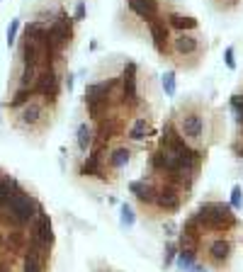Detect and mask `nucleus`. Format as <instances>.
I'll list each match as a JSON object with an SVG mask.
<instances>
[{"instance_id":"17","label":"nucleus","mask_w":243,"mask_h":272,"mask_svg":"<svg viewBox=\"0 0 243 272\" xmlns=\"http://www.w3.org/2000/svg\"><path fill=\"white\" fill-rule=\"evenodd\" d=\"M161 85H163V90H166L168 98H173L177 93V83H175V71H168V73H163V80H161Z\"/></svg>"},{"instance_id":"6","label":"nucleus","mask_w":243,"mask_h":272,"mask_svg":"<svg viewBox=\"0 0 243 272\" xmlns=\"http://www.w3.org/2000/svg\"><path fill=\"white\" fill-rule=\"evenodd\" d=\"M233 258V240L229 236H214V238L207 240L204 246V260L209 265L211 270H226L229 262Z\"/></svg>"},{"instance_id":"19","label":"nucleus","mask_w":243,"mask_h":272,"mask_svg":"<svg viewBox=\"0 0 243 272\" xmlns=\"http://www.w3.org/2000/svg\"><path fill=\"white\" fill-rule=\"evenodd\" d=\"M177 251H180V248H177V243H173V240L166 243V251H163V267H170V265L175 262Z\"/></svg>"},{"instance_id":"16","label":"nucleus","mask_w":243,"mask_h":272,"mask_svg":"<svg viewBox=\"0 0 243 272\" xmlns=\"http://www.w3.org/2000/svg\"><path fill=\"white\" fill-rule=\"evenodd\" d=\"M211 8L217 12H224V15H229V12H236L238 8H241L243 0H209Z\"/></svg>"},{"instance_id":"7","label":"nucleus","mask_w":243,"mask_h":272,"mask_svg":"<svg viewBox=\"0 0 243 272\" xmlns=\"http://www.w3.org/2000/svg\"><path fill=\"white\" fill-rule=\"evenodd\" d=\"M34 93H37V98H42L46 105L54 107L58 95H61V73H58L56 66H44V68L39 71Z\"/></svg>"},{"instance_id":"8","label":"nucleus","mask_w":243,"mask_h":272,"mask_svg":"<svg viewBox=\"0 0 243 272\" xmlns=\"http://www.w3.org/2000/svg\"><path fill=\"white\" fill-rule=\"evenodd\" d=\"M122 107L127 109H136L141 105V98H139V66L134 61H127L124 68H122Z\"/></svg>"},{"instance_id":"22","label":"nucleus","mask_w":243,"mask_h":272,"mask_svg":"<svg viewBox=\"0 0 243 272\" xmlns=\"http://www.w3.org/2000/svg\"><path fill=\"white\" fill-rule=\"evenodd\" d=\"M224 61H226V68L236 71V51H233V46H226V49H224Z\"/></svg>"},{"instance_id":"14","label":"nucleus","mask_w":243,"mask_h":272,"mask_svg":"<svg viewBox=\"0 0 243 272\" xmlns=\"http://www.w3.org/2000/svg\"><path fill=\"white\" fill-rule=\"evenodd\" d=\"M129 161H132V148H129V146H117V148L107 151V158H105L110 173H117L122 168H127Z\"/></svg>"},{"instance_id":"10","label":"nucleus","mask_w":243,"mask_h":272,"mask_svg":"<svg viewBox=\"0 0 243 272\" xmlns=\"http://www.w3.org/2000/svg\"><path fill=\"white\" fill-rule=\"evenodd\" d=\"M148 34H151L154 49L161 56L168 58V56H170V39H173V34H170V27H168V22H166V15L148 24Z\"/></svg>"},{"instance_id":"9","label":"nucleus","mask_w":243,"mask_h":272,"mask_svg":"<svg viewBox=\"0 0 243 272\" xmlns=\"http://www.w3.org/2000/svg\"><path fill=\"white\" fill-rule=\"evenodd\" d=\"M124 5H127V12L132 15L134 20L146 24V27L168 12L163 0H124Z\"/></svg>"},{"instance_id":"2","label":"nucleus","mask_w":243,"mask_h":272,"mask_svg":"<svg viewBox=\"0 0 243 272\" xmlns=\"http://www.w3.org/2000/svg\"><path fill=\"white\" fill-rule=\"evenodd\" d=\"M51 117V109L42 98L29 100L24 107L15 112V127L22 131H44Z\"/></svg>"},{"instance_id":"18","label":"nucleus","mask_w":243,"mask_h":272,"mask_svg":"<svg viewBox=\"0 0 243 272\" xmlns=\"http://www.w3.org/2000/svg\"><path fill=\"white\" fill-rule=\"evenodd\" d=\"M119 221H122V226H127V229L134 226L136 217H134V209L129 204H119Z\"/></svg>"},{"instance_id":"1","label":"nucleus","mask_w":243,"mask_h":272,"mask_svg":"<svg viewBox=\"0 0 243 272\" xmlns=\"http://www.w3.org/2000/svg\"><path fill=\"white\" fill-rule=\"evenodd\" d=\"M175 129L180 131V136L195 146V148H204L207 146V136H209V117H207V107L202 102H183L175 109V117H173Z\"/></svg>"},{"instance_id":"20","label":"nucleus","mask_w":243,"mask_h":272,"mask_svg":"<svg viewBox=\"0 0 243 272\" xmlns=\"http://www.w3.org/2000/svg\"><path fill=\"white\" fill-rule=\"evenodd\" d=\"M233 209H241L243 207V190L241 185H233L231 187V202H229Z\"/></svg>"},{"instance_id":"5","label":"nucleus","mask_w":243,"mask_h":272,"mask_svg":"<svg viewBox=\"0 0 243 272\" xmlns=\"http://www.w3.org/2000/svg\"><path fill=\"white\" fill-rule=\"evenodd\" d=\"M241 226L236 209L229 202H217L211 199V217H209V233L214 236H229L231 231H236Z\"/></svg>"},{"instance_id":"15","label":"nucleus","mask_w":243,"mask_h":272,"mask_svg":"<svg viewBox=\"0 0 243 272\" xmlns=\"http://www.w3.org/2000/svg\"><path fill=\"white\" fill-rule=\"evenodd\" d=\"M76 141H78V151H80V153H90V151H93V146H95V129L90 127L88 122H83V124L78 127Z\"/></svg>"},{"instance_id":"25","label":"nucleus","mask_w":243,"mask_h":272,"mask_svg":"<svg viewBox=\"0 0 243 272\" xmlns=\"http://www.w3.org/2000/svg\"><path fill=\"white\" fill-rule=\"evenodd\" d=\"M64 85H66V90H68V93L73 90V76H71V73H68V76H66V80H64Z\"/></svg>"},{"instance_id":"24","label":"nucleus","mask_w":243,"mask_h":272,"mask_svg":"<svg viewBox=\"0 0 243 272\" xmlns=\"http://www.w3.org/2000/svg\"><path fill=\"white\" fill-rule=\"evenodd\" d=\"M163 229H166V236H170V238H173V236H177L175 233V224H173V221H166V224H163Z\"/></svg>"},{"instance_id":"3","label":"nucleus","mask_w":243,"mask_h":272,"mask_svg":"<svg viewBox=\"0 0 243 272\" xmlns=\"http://www.w3.org/2000/svg\"><path fill=\"white\" fill-rule=\"evenodd\" d=\"M207 51V44H204V37L195 29V32H175L173 39H170V54L175 58H192L195 66L199 64V58Z\"/></svg>"},{"instance_id":"23","label":"nucleus","mask_w":243,"mask_h":272,"mask_svg":"<svg viewBox=\"0 0 243 272\" xmlns=\"http://www.w3.org/2000/svg\"><path fill=\"white\" fill-rule=\"evenodd\" d=\"M73 20H76V22L85 20V3H83V0H78V3H76V12H73Z\"/></svg>"},{"instance_id":"11","label":"nucleus","mask_w":243,"mask_h":272,"mask_svg":"<svg viewBox=\"0 0 243 272\" xmlns=\"http://www.w3.org/2000/svg\"><path fill=\"white\" fill-rule=\"evenodd\" d=\"M129 192L139 199V204H141V207L154 209L158 185H156L154 180H146V177H144V180H134V183H129Z\"/></svg>"},{"instance_id":"4","label":"nucleus","mask_w":243,"mask_h":272,"mask_svg":"<svg viewBox=\"0 0 243 272\" xmlns=\"http://www.w3.org/2000/svg\"><path fill=\"white\" fill-rule=\"evenodd\" d=\"M188 197H190V192L180 190V187L173 185V183L161 180L151 211H156V214H168V217H170V214H177V211L183 209V202H188Z\"/></svg>"},{"instance_id":"13","label":"nucleus","mask_w":243,"mask_h":272,"mask_svg":"<svg viewBox=\"0 0 243 272\" xmlns=\"http://www.w3.org/2000/svg\"><path fill=\"white\" fill-rule=\"evenodd\" d=\"M154 136V127H151V119L148 117H134V122L127 129V139L134 143H141L146 139Z\"/></svg>"},{"instance_id":"12","label":"nucleus","mask_w":243,"mask_h":272,"mask_svg":"<svg viewBox=\"0 0 243 272\" xmlns=\"http://www.w3.org/2000/svg\"><path fill=\"white\" fill-rule=\"evenodd\" d=\"M166 22L170 27V32H195L199 29V20L192 15H183V12L168 10L166 12Z\"/></svg>"},{"instance_id":"21","label":"nucleus","mask_w":243,"mask_h":272,"mask_svg":"<svg viewBox=\"0 0 243 272\" xmlns=\"http://www.w3.org/2000/svg\"><path fill=\"white\" fill-rule=\"evenodd\" d=\"M17 32H20V20H12L10 27H8V46H15L17 44Z\"/></svg>"}]
</instances>
